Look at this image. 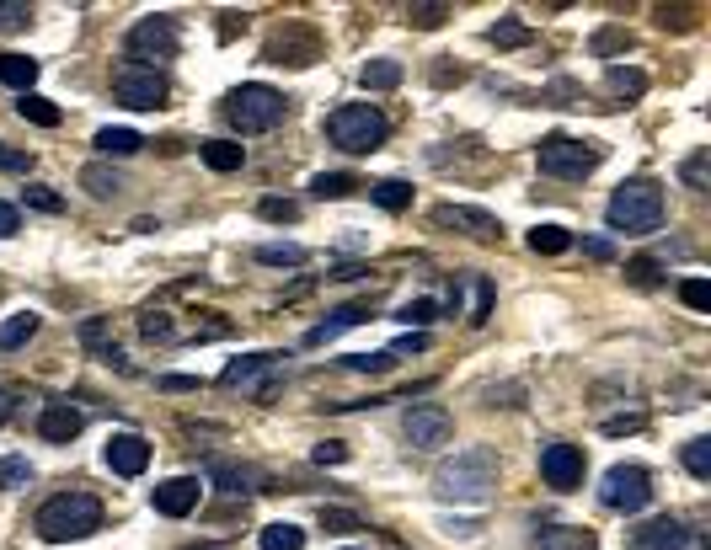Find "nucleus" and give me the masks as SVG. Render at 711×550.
I'll return each mask as SVG.
<instances>
[{"label": "nucleus", "instance_id": "obj_58", "mask_svg": "<svg viewBox=\"0 0 711 550\" xmlns=\"http://www.w3.org/2000/svg\"><path fill=\"white\" fill-rule=\"evenodd\" d=\"M583 251H589V257H599V262H605V257H610V241H583Z\"/></svg>", "mask_w": 711, "mask_h": 550}, {"label": "nucleus", "instance_id": "obj_30", "mask_svg": "<svg viewBox=\"0 0 711 550\" xmlns=\"http://www.w3.org/2000/svg\"><path fill=\"white\" fill-rule=\"evenodd\" d=\"M91 145H97L102 155H134L145 139H139L134 129H97V139H91Z\"/></svg>", "mask_w": 711, "mask_h": 550}, {"label": "nucleus", "instance_id": "obj_50", "mask_svg": "<svg viewBox=\"0 0 711 550\" xmlns=\"http://www.w3.org/2000/svg\"><path fill=\"white\" fill-rule=\"evenodd\" d=\"M444 17H450V6H412V11H407L412 27H439Z\"/></svg>", "mask_w": 711, "mask_h": 550}, {"label": "nucleus", "instance_id": "obj_21", "mask_svg": "<svg viewBox=\"0 0 711 550\" xmlns=\"http://www.w3.org/2000/svg\"><path fill=\"white\" fill-rule=\"evenodd\" d=\"M535 550H599L589 529H573V524H556V529H540L535 534Z\"/></svg>", "mask_w": 711, "mask_h": 550}, {"label": "nucleus", "instance_id": "obj_51", "mask_svg": "<svg viewBox=\"0 0 711 550\" xmlns=\"http://www.w3.org/2000/svg\"><path fill=\"white\" fill-rule=\"evenodd\" d=\"M487 316H492V284H487V278H476V305H471V321L482 326Z\"/></svg>", "mask_w": 711, "mask_h": 550}, {"label": "nucleus", "instance_id": "obj_18", "mask_svg": "<svg viewBox=\"0 0 711 550\" xmlns=\"http://www.w3.org/2000/svg\"><path fill=\"white\" fill-rule=\"evenodd\" d=\"M198 476H172V481H161L156 492H150V502H156V513H166V518H188L193 508H198Z\"/></svg>", "mask_w": 711, "mask_h": 550}, {"label": "nucleus", "instance_id": "obj_57", "mask_svg": "<svg viewBox=\"0 0 711 550\" xmlns=\"http://www.w3.org/2000/svg\"><path fill=\"white\" fill-rule=\"evenodd\" d=\"M161 390H172V396H177V390H198V380H188V374H166Z\"/></svg>", "mask_w": 711, "mask_h": 550}, {"label": "nucleus", "instance_id": "obj_48", "mask_svg": "<svg viewBox=\"0 0 711 550\" xmlns=\"http://www.w3.org/2000/svg\"><path fill=\"white\" fill-rule=\"evenodd\" d=\"M621 49H631V33H621V27H605L594 38V54H621Z\"/></svg>", "mask_w": 711, "mask_h": 550}, {"label": "nucleus", "instance_id": "obj_35", "mask_svg": "<svg viewBox=\"0 0 711 550\" xmlns=\"http://www.w3.org/2000/svg\"><path fill=\"white\" fill-rule=\"evenodd\" d=\"M679 460H685V470H690L695 481H711V438H690Z\"/></svg>", "mask_w": 711, "mask_h": 550}, {"label": "nucleus", "instance_id": "obj_36", "mask_svg": "<svg viewBox=\"0 0 711 550\" xmlns=\"http://www.w3.org/2000/svg\"><path fill=\"white\" fill-rule=\"evenodd\" d=\"M262 550H305V529H295V524H268V529H262Z\"/></svg>", "mask_w": 711, "mask_h": 550}, {"label": "nucleus", "instance_id": "obj_55", "mask_svg": "<svg viewBox=\"0 0 711 550\" xmlns=\"http://www.w3.org/2000/svg\"><path fill=\"white\" fill-rule=\"evenodd\" d=\"M642 428V412H631V417H610L605 422V433H637Z\"/></svg>", "mask_w": 711, "mask_h": 550}, {"label": "nucleus", "instance_id": "obj_15", "mask_svg": "<svg viewBox=\"0 0 711 550\" xmlns=\"http://www.w3.org/2000/svg\"><path fill=\"white\" fill-rule=\"evenodd\" d=\"M434 225H450V230H466L476 241H498L503 225L492 219L487 209H471V203H439L434 209Z\"/></svg>", "mask_w": 711, "mask_h": 550}, {"label": "nucleus", "instance_id": "obj_32", "mask_svg": "<svg viewBox=\"0 0 711 550\" xmlns=\"http://www.w3.org/2000/svg\"><path fill=\"white\" fill-rule=\"evenodd\" d=\"M401 86V65L396 59H369L364 65V91H391Z\"/></svg>", "mask_w": 711, "mask_h": 550}, {"label": "nucleus", "instance_id": "obj_11", "mask_svg": "<svg viewBox=\"0 0 711 550\" xmlns=\"http://www.w3.org/2000/svg\"><path fill=\"white\" fill-rule=\"evenodd\" d=\"M268 59H273V65H295V70L316 65V59H321V33H316V27H305V22H289L284 33L268 38Z\"/></svg>", "mask_w": 711, "mask_h": 550}, {"label": "nucleus", "instance_id": "obj_14", "mask_svg": "<svg viewBox=\"0 0 711 550\" xmlns=\"http://www.w3.org/2000/svg\"><path fill=\"white\" fill-rule=\"evenodd\" d=\"M450 433H455V422L444 406H412L407 412V444L412 449H444Z\"/></svg>", "mask_w": 711, "mask_h": 550}, {"label": "nucleus", "instance_id": "obj_31", "mask_svg": "<svg viewBox=\"0 0 711 550\" xmlns=\"http://www.w3.org/2000/svg\"><path fill=\"white\" fill-rule=\"evenodd\" d=\"M369 198H375L380 203V209H407V203H412V187L407 182H401V177H385V182H375V187H369Z\"/></svg>", "mask_w": 711, "mask_h": 550}, {"label": "nucleus", "instance_id": "obj_2", "mask_svg": "<svg viewBox=\"0 0 711 550\" xmlns=\"http://www.w3.org/2000/svg\"><path fill=\"white\" fill-rule=\"evenodd\" d=\"M492 481H498V454L476 444V449H460L455 460L439 465L434 492H439L444 502H487Z\"/></svg>", "mask_w": 711, "mask_h": 550}, {"label": "nucleus", "instance_id": "obj_60", "mask_svg": "<svg viewBox=\"0 0 711 550\" xmlns=\"http://www.w3.org/2000/svg\"><path fill=\"white\" fill-rule=\"evenodd\" d=\"M188 550H225V545H188Z\"/></svg>", "mask_w": 711, "mask_h": 550}, {"label": "nucleus", "instance_id": "obj_46", "mask_svg": "<svg viewBox=\"0 0 711 550\" xmlns=\"http://www.w3.org/2000/svg\"><path fill=\"white\" fill-rule=\"evenodd\" d=\"M626 278H631L637 289H653V284H658V262H653V257H631V262H626Z\"/></svg>", "mask_w": 711, "mask_h": 550}, {"label": "nucleus", "instance_id": "obj_7", "mask_svg": "<svg viewBox=\"0 0 711 550\" xmlns=\"http://www.w3.org/2000/svg\"><path fill=\"white\" fill-rule=\"evenodd\" d=\"M599 502L610 513H642L653 502V476L642 465H610L605 481H599Z\"/></svg>", "mask_w": 711, "mask_h": 550}, {"label": "nucleus", "instance_id": "obj_6", "mask_svg": "<svg viewBox=\"0 0 711 550\" xmlns=\"http://www.w3.org/2000/svg\"><path fill=\"white\" fill-rule=\"evenodd\" d=\"M284 91H273V86H262V81H252V86H236L225 97V118L236 123L241 134H268L278 118H284Z\"/></svg>", "mask_w": 711, "mask_h": 550}, {"label": "nucleus", "instance_id": "obj_23", "mask_svg": "<svg viewBox=\"0 0 711 550\" xmlns=\"http://www.w3.org/2000/svg\"><path fill=\"white\" fill-rule=\"evenodd\" d=\"M359 321H375V310H369V305H343V310H332V321H321L305 342H311V348H321V342H332L343 326H359Z\"/></svg>", "mask_w": 711, "mask_h": 550}, {"label": "nucleus", "instance_id": "obj_53", "mask_svg": "<svg viewBox=\"0 0 711 550\" xmlns=\"http://www.w3.org/2000/svg\"><path fill=\"white\" fill-rule=\"evenodd\" d=\"M22 230V214H17V203H0V241H11V235Z\"/></svg>", "mask_w": 711, "mask_h": 550}, {"label": "nucleus", "instance_id": "obj_13", "mask_svg": "<svg viewBox=\"0 0 711 550\" xmlns=\"http://www.w3.org/2000/svg\"><path fill=\"white\" fill-rule=\"evenodd\" d=\"M540 476L556 492H578L583 486V449L578 444H546L540 449Z\"/></svg>", "mask_w": 711, "mask_h": 550}, {"label": "nucleus", "instance_id": "obj_20", "mask_svg": "<svg viewBox=\"0 0 711 550\" xmlns=\"http://www.w3.org/2000/svg\"><path fill=\"white\" fill-rule=\"evenodd\" d=\"M204 476H209L214 486H225V492H236V497L257 492V481H262L252 465H236V460H209V465H204Z\"/></svg>", "mask_w": 711, "mask_h": 550}, {"label": "nucleus", "instance_id": "obj_22", "mask_svg": "<svg viewBox=\"0 0 711 550\" xmlns=\"http://www.w3.org/2000/svg\"><path fill=\"white\" fill-rule=\"evenodd\" d=\"M198 155H204L209 171H241L246 166V145H236V139H204Z\"/></svg>", "mask_w": 711, "mask_h": 550}, {"label": "nucleus", "instance_id": "obj_4", "mask_svg": "<svg viewBox=\"0 0 711 550\" xmlns=\"http://www.w3.org/2000/svg\"><path fill=\"white\" fill-rule=\"evenodd\" d=\"M385 134H391V123H385V113L375 102H343L337 113H327V139L337 150H348V155L380 150Z\"/></svg>", "mask_w": 711, "mask_h": 550}, {"label": "nucleus", "instance_id": "obj_27", "mask_svg": "<svg viewBox=\"0 0 711 550\" xmlns=\"http://www.w3.org/2000/svg\"><path fill=\"white\" fill-rule=\"evenodd\" d=\"M567 246H573V230L567 225H535L530 230V251H540V257H562Z\"/></svg>", "mask_w": 711, "mask_h": 550}, {"label": "nucleus", "instance_id": "obj_28", "mask_svg": "<svg viewBox=\"0 0 711 550\" xmlns=\"http://www.w3.org/2000/svg\"><path fill=\"white\" fill-rule=\"evenodd\" d=\"M17 113H22L27 123H38V129H59V118H65L49 97H38V91H27V97L17 102Z\"/></svg>", "mask_w": 711, "mask_h": 550}, {"label": "nucleus", "instance_id": "obj_40", "mask_svg": "<svg viewBox=\"0 0 711 550\" xmlns=\"http://www.w3.org/2000/svg\"><path fill=\"white\" fill-rule=\"evenodd\" d=\"M391 364H396L391 348H385V353H348V358H343V369H353V374H385Z\"/></svg>", "mask_w": 711, "mask_h": 550}, {"label": "nucleus", "instance_id": "obj_10", "mask_svg": "<svg viewBox=\"0 0 711 550\" xmlns=\"http://www.w3.org/2000/svg\"><path fill=\"white\" fill-rule=\"evenodd\" d=\"M113 97L123 107H139V113H150V107L166 102V75L156 65H118L113 70Z\"/></svg>", "mask_w": 711, "mask_h": 550}, {"label": "nucleus", "instance_id": "obj_44", "mask_svg": "<svg viewBox=\"0 0 711 550\" xmlns=\"http://www.w3.org/2000/svg\"><path fill=\"white\" fill-rule=\"evenodd\" d=\"M679 300L690 310H711V284L706 278H685V284H679Z\"/></svg>", "mask_w": 711, "mask_h": 550}, {"label": "nucleus", "instance_id": "obj_33", "mask_svg": "<svg viewBox=\"0 0 711 550\" xmlns=\"http://www.w3.org/2000/svg\"><path fill=\"white\" fill-rule=\"evenodd\" d=\"M252 257L262 267H300L305 262V246H289V241H273V246H257Z\"/></svg>", "mask_w": 711, "mask_h": 550}, {"label": "nucleus", "instance_id": "obj_42", "mask_svg": "<svg viewBox=\"0 0 711 550\" xmlns=\"http://www.w3.org/2000/svg\"><path fill=\"white\" fill-rule=\"evenodd\" d=\"M33 22V6L27 0H0V33H22Z\"/></svg>", "mask_w": 711, "mask_h": 550}, {"label": "nucleus", "instance_id": "obj_9", "mask_svg": "<svg viewBox=\"0 0 711 550\" xmlns=\"http://www.w3.org/2000/svg\"><path fill=\"white\" fill-rule=\"evenodd\" d=\"M278 369H284V353H246V358H230L225 374H220V385L230 390H252L257 401H268L273 390H278Z\"/></svg>", "mask_w": 711, "mask_h": 550}, {"label": "nucleus", "instance_id": "obj_3", "mask_svg": "<svg viewBox=\"0 0 711 550\" xmlns=\"http://www.w3.org/2000/svg\"><path fill=\"white\" fill-rule=\"evenodd\" d=\"M605 219H610V230H621V235H653V230L663 225V187H658L653 177L621 182V187L610 193Z\"/></svg>", "mask_w": 711, "mask_h": 550}, {"label": "nucleus", "instance_id": "obj_12", "mask_svg": "<svg viewBox=\"0 0 711 550\" xmlns=\"http://www.w3.org/2000/svg\"><path fill=\"white\" fill-rule=\"evenodd\" d=\"M626 550H701V534L685 529L679 518H653V524L631 529Z\"/></svg>", "mask_w": 711, "mask_h": 550}, {"label": "nucleus", "instance_id": "obj_56", "mask_svg": "<svg viewBox=\"0 0 711 550\" xmlns=\"http://www.w3.org/2000/svg\"><path fill=\"white\" fill-rule=\"evenodd\" d=\"M417 348H428V337H423V332H407V337H401L391 353H417Z\"/></svg>", "mask_w": 711, "mask_h": 550}, {"label": "nucleus", "instance_id": "obj_16", "mask_svg": "<svg viewBox=\"0 0 711 550\" xmlns=\"http://www.w3.org/2000/svg\"><path fill=\"white\" fill-rule=\"evenodd\" d=\"M102 460L113 476H145V465H150V444L139 433H113L107 438V449H102Z\"/></svg>", "mask_w": 711, "mask_h": 550}, {"label": "nucleus", "instance_id": "obj_1", "mask_svg": "<svg viewBox=\"0 0 711 550\" xmlns=\"http://www.w3.org/2000/svg\"><path fill=\"white\" fill-rule=\"evenodd\" d=\"M33 529L43 534L49 545H70V540H91L102 529V502L91 492H59L38 508Z\"/></svg>", "mask_w": 711, "mask_h": 550}, {"label": "nucleus", "instance_id": "obj_29", "mask_svg": "<svg viewBox=\"0 0 711 550\" xmlns=\"http://www.w3.org/2000/svg\"><path fill=\"white\" fill-rule=\"evenodd\" d=\"M679 182L695 187V193H706V187H711V150L685 155V161H679Z\"/></svg>", "mask_w": 711, "mask_h": 550}, {"label": "nucleus", "instance_id": "obj_24", "mask_svg": "<svg viewBox=\"0 0 711 550\" xmlns=\"http://www.w3.org/2000/svg\"><path fill=\"white\" fill-rule=\"evenodd\" d=\"M33 337H38V316H33V310H17V316L0 321V353H17Z\"/></svg>", "mask_w": 711, "mask_h": 550}, {"label": "nucleus", "instance_id": "obj_59", "mask_svg": "<svg viewBox=\"0 0 711 550\" xmlns=\"http://www.w3.org/2000/svg\"><path fill=\"white\" fill-rule=\"evenodd\" d=\"M6 417H11V396L0 390V428H6Z\"/></svg>", "mask_w": 711, "mask_h": 550}, {"label": "nucleus", "instance_id": "obj_52", "mask_svg": "<svg viewBox=\"0 0 711 550\" xmlns=\"http://www.w3.org/2000/svg\"><path fill=\"white\" fill-rule=\"evenodd\" d=\"M0 171H33V155H27V150H11V145H0Z\"/></svg>", "mask_w": 711, "mask_h": 550}, {"label": "nucleus", "instance_id": "obj_39", "mask_svg": "<svg viewBox=\"0 0 711 550\" xmlns=\"http://www.w3.org/2000/svg\"><path fill=\"white\" fill-rule=\"evenodd\" d=\"M487 38L498 43V49H519V43H530V27L514 22V17H503V22H492V27H487Z\"/></svg>", "mask_w": 711, "mask_h": 550}, {"label": "nucleus", "instance_id": "obj_17", "mask_svg": "<svg viewBox=\"0 0 711 550\" xmlns=\"http://www.w3.org/2000/svg\"><path fill=\"white\" fill-rule=\"evenodd\" d=\"M86 428V417H81V406H70V401H49L38 412V438L43 444H70V438H81Z\"/></svg>", "mask_w": 711, "mask_h": 550}, {"label": "nucleus", "instance_id": "obj_26", "mask_svg": "<svg viewBox=\"0 0 711 550\" xmlns=\"http://www.w3.org/2000/svg\"><path fill=\"white\" fill-rule=\"evenodd\" d=\"M81 187H86V193H91V198H118V193H123V177H118V171H113V166H102V161H91V166L81 171Z\"/></svg>", "mask_w": 711, "mask_h": 550}, {"label": "nucleus", "instance_id": "obj_37", "mask_svg": "<svg viewBox=\"0 0 711 550\" xmlns=\"http://www.w3.org/2000/svg\"><path fill=\"white\" fill-rule=\"evenodd\" d=\"M396 321L407 326V332H412V326H434L439 321V300H407L396 310Z\"/></svg>", "mask_w": 711, "mask_h": 550}, {"label": "nucleus", "instance_id": "obj_19", "mask_svg": "<svg viewBox=\"0 0 711 550\" xmlns=\"http://www.w3.org/2000/svg\"><path fill=\"white\" fill-rule=\"evenodd\" d=\"M81 342L102 358V364H113V369L129 374V358L118 353V342H113V332H107V321H102V316H86V321H81Z\"/></svg>", "mask_w": 711, "mask_h": 550}, {"label": "nucleus", "instance_id": "obj_41", "mask_svg": "<svg viewBox=\"0 0 711 550\" xmlns=\"http://www.w3.org/2000/svg\"><path fill=\"white\" fill-rule=\"evenodd\" d=\"M139 332H145V342H172L177 326H172L166 310H145V316H139Z\"/></svg>", "mask_w": 711, "mask_h": 550}, {"label": "nucleus", "instance_id": "obj_5", "mask_svg": "<svg viewBox=\"0 0 711 550\" xmlns=\"http://www.w3.org/2000/svg\"><path fill=\"white\" fill-rule=\"evenodd\" d=\"M535 161L546 177H562V182H583L589 171L605 161V150L594 145V139H573V134H546L535 145Z\"/></svg>", "mask_w": 711, "mask_h": 550}, {"label": "nucleus", "instance_id": "obj_43", "mask_svg": "<svg viewBox=\"0 0 711 550\" xmlns=\"http://www.w3.org/2000/svg\"><path fill=\"white\" fill-rule=\"evenodd\" d=\"M257 214H262V219H273V225H295V219H300V209H295L289 198H262V203H257Z\"/></svg>", "mask_w": 711, "mask_h": 550}, {"label": "nucleus", "instance_id": "obj_8", "mask_svg": "<svg viewBox=\"0 0 711 550\" xmlns=\"http://www.w3.org/2000/svg\"><path fill=\"white\" fill-rule=\"evenodd\" d=\"M182 49V33H177V22L172 17H145V22H134L129 27V38H123V54H129V65H139V59H177Z\"/></svg>", "mask_w": 711, "mask_h": 550}, {"label": "nucleus", "instance_id": "obj_25", "mask_svg": "<svg viewBox=\"0 0 711 550\" xmlns=\"http://www.w3.org/2000/svg\"><path fill=\"white\" fill-rule=\"evenodd\" d=\"M0 81L27 97V91L38 86V59H27V54H0Z\"/></svg>", "mask_w": 711, "mask_h": 550}, {"label": "nucleus", "instance_id": "obj_38", "mask_svg": "<svg viewBox=\"0 0 711 550\" xmlns=\"http://www.w3.org/2000/svg\"><path fill=\"white\" fill-rule=\"evenodd\" d=\"M605 81H610V91H621V97H642V91H647V75L631 70V65H610Z\"/></svg>", "mask_w": 711, "mask_h": 550}, {"label": "nucleus", "instance_id": "obj_45", "mask_svg": "<svg viewBox=\"0 0 711 550\" xmlns=\"http://www.w3.org/2000/svg\"><path fill=\"white\" fill-rule=\"evenodd\" d=\"M321 524H327L332 534H353V529H364V518L348 513V508H321Z\"/></svg>", "mask_w": 711, "mask_h": 550}, {"label": "nucleus", "instance_id": "obj_49", "mask_svg": "<svg viewBox=\"0 0 711 550\" xmlns=\"http://www.w3.org/2000/svg\"><path fill=\"white\" fill-rule=\"evenodd\" d=\"M27 481H33L27 460H0V486H27Z\"/></svg>", "mask_w": 711, "mask_h": 550}, {"label": "nucleus", "instance_id": "obj_54", "mask_svg": "<svg viewBox=\"0 0 711 550\" xmlns=\"http://www.w3.org/2000/svg\"><path fill=\"white\" fill-rule=\"evenodd\" d=\"M348 460V449L337 444V438H327V444H316V465H343Z\"/></svg>", "mask_w": 711, "mask_h": 550}, {"label": "nucleus", "instance_id": "obj_47", "mask_svg": "<svg viewBox=\"0 0 711 550\" xmlns=\"http://www.w3.org/2000/svg\"><path fill=\"white\" fill-rule=\"evenodd\" d=\"M27 209H38V214H59V209H65V198L49 193V187H27Z\"/></svg>", "mask_w": 711, "mask_h": 550}, {"label": "nucleus", "instance_id": "obj_34", "mask_svg": "<svg viewBox=\"0 0 711 550\" xmlns=\"http://www.w3.org/2000/svg\"><path fill=\"white\" fill-rule=\"evenodd\" d=\"M353 187H364V182L348 177V171H321V177L311 182V193H316V198H348Z\"/></svg>", "mask_w": 711, "mask_h": 550}]
</instances>
